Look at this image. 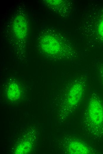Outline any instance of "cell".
<instances>
[{"instance_id": "cell-1", "label": "cell", "mask_w": 103, "mask_h": 154, "mask_svg": "<svg viewBox=\"0 0 103 154\" xmlns=\"http://www.w3.org/2000/svg\"><path fill=\"white\" fill-rule=\"evenodd\" d=\"M87 79L86 76L82 75L72 80L70 83L66 100L67 106L70 109H74L82 100Z\"/></svg>"}, {"instance_id": "cell-2", "label": "cell", "mask_w": 103, "mask_h": 154, "mask_svg": "<svg viewBox=\"0 0 103 154\" xmlns=\"http://www.w3.org/2000/svg\"><path fill=\"white\" fill-rule=\"evenodd\" d=\"M89 120L94 125L99 126L103 123V104L96 96L90 98L87 106Z\"/></svg>"}, {"instance_id": "cell-3", "label": "cell", "mask_w": 103, "mask_h": 154, "mask_svg": "<svg viewBox=\"0 0 103 154\" xmlns=\"http://www.w3.org/2000/svg\"><path fill=\"white\" fill-rule=\"evenodd\" d=\"M68 150L70 154H88V148L84 144L79 141H73L69 145Z\"/></svg>"}, {"instance_id": "cell-4", "label": "cell", "mask_w": 103, "mask_h": 154, "mask_svg": "<svg viewBox=\"0 0 103 154\" xmlns=\"http://www.w3.org/2000/svg\"><path fill=\"white\" fill-rule=\"evenodd\" d=\"M99 13L95 24L94 30L98 39L103 42V10Z\"/></svg>"}, {"instance_id": "cell-5", "label": "cell", "mask_w": 103, "mask_h": 154, "mask_svg": "<svg viewBox=\"0 0 103 154\" xmlns=\"http://www.w3.org/2000/svg\"><path fill=\"white\" fill-rule=\"evenodd\" d=\"M31 143L29 142H23L16 148L15 153L16 154H25L29 152L32 147Z\"/></svg>"}, {"instance_id": "cell-6", "label": "cell", "mask_w": 103, "mask_h": 154, "mask_svg": "<svg viewBox=\"0 0 103 154\" xmlns=\"http://www.w3.org/2000/svg\"><path fill=\"white\" fill-rule=\"evenodd\" d=\"M98 72L100 80L103 84V65L99 67Z\"/></svg>"}]
</instances>
